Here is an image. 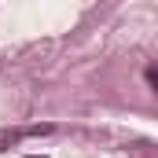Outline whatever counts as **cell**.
<instances>
[{"label":"cell","mask_w":158,"mask_h":158,"mask_svg":"<svg viewBox=\"0 0 158 158\" xmlns=\"http://www.w3.org/2000/svg\"><path fill=\"white\" fill-rule=\"evenodd\" d=\"M147 81H151V85L158 88V70H147Z\"/></svg>","instance_id":"6da1fadb"},{"label":"cell","mask_w":158,"mask_h":158,"mask_svg":"<svg viewBox=\"0 0 158 158\" xmlns=\"http://www.w3.org/2000/svg\"><path fill=\"white\" fill-rule=\"evenodd\" d=\"M30 158H44V155H30Z\"/></svg>","instance_id":"7a4b0ae2"}]
</instances>
